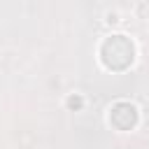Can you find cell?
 Segmentation results:
<instances>
[{
  "instance_id": "obj_1",
  "label": "cell",
  "mask_w": 149,
  "mask_h": 149,
  "mask_svg": "<svg viewBox=\"0 0 149 149\" xmlns=\"http://www.w3.org/2000/svg\"><path fill=\"white\" fill-rule=\"evenodd\" d=\"M133 42L126 37V35H112L102 42L100 47V56H102V63L105 68L109 70H126L130 63H133Z\"/></svg>"
},
{
  "instance_id": "obj_2",
  "label": "cell",
  "mask_w": 149,
  "mask_h": 149,
  "mask_svg": "<svg viewBox=\"0 0 149 149\" xmlns=\"http://www.w3.org/2000/svg\"><path fill=\"white\" fill-rule=\"evenodd\" d=\"M109 121H112V126L119 128V130H130V128L137 123V109H135L130 102H119V105L112 107Z\"/></svg>"
}]
</instances>
